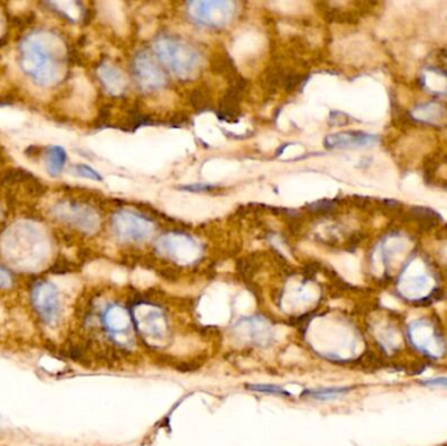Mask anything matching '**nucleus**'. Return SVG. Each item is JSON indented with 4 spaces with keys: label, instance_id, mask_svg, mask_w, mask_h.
<instances>
[{
    "label": "nucleus",
    "instance_id": "4468645a",
    "mask_svg": "<svg viewBox=\"0 0 447 446\" xmlns=\"http://www.w3.org/2000/svg\"><path fill=\"white\" fill-rule=\"evenodd\" d=\"M348 391H350V388H318V390H306L303 396L313 398V399H318V401H330V399L342 397Z\"/></svg>",
    "mask_w": 447,
    "mask_h": 446
},
{
    "label": "nucleus",
    "instance_id": "f03ea898",
    "mask_svg": "<svg viewBox=\"0 0 447 446\" xmlns=\"http://www.w3.org/2000/svg\"><path fill=\"white\" fill-rule=\"evenodd\" d=\"M156 55L171 72L181 79L193 77L200 68V55L188 42L163 36L155 42Z\"/></svg>",
    "mask_w": 447,
    "mask_h": 446
},
{
    "label": "nucleus",
    "instance_id": "1a4fd4ad",
    "mask_svg": "<svg viewBox=\"0 0 447 446\" xmlns=\"http://www.w3.org/2000/svg\"><path fill=\"white\" fill-rule=\"evenodd\" d=\"M378 138L372 134L362 131H344L325 136V146L327 148H364L373 146Z\"/></svg>",
    "mask_w": 447,
    "mask_h": 446
},
{
    "label": "nucleus",
    "instance_id": "7ed1b4c3",
    "mask_svg": "<svg viewBox=\"0 0 447 446\" xmlns=\"http://www.w3.org/2000/svg\"><path fill=\"white\" fill-rule=\"evenodd\" d=\"M188 15L196 23L212 29H220L230 24L237 12L236 3L228 0L191 1L188 6Z\"/></svg>",
    "mask_w": 447,
    "mask_h": 446
},
{
    "label": "nucleus",
    "instance_id": "dca6fc26",
    "mask_svg": "<svg viewBox=\"0 0 447 446\" xmlns=\"http://www.w3.org/2000/svg\"><path fill=\"white\" fill-rule=\"evenodd\" d=\"M75 170L76 173L79 174L82 178H90V180H95V181H101V175L90 166L85 165V164H80V165L75 166Z\"/></svg>",
    "mask_w": 447,
    "mask_h": 446
},
{
    "label": "nucleus",
    "instance_id": "39448f33",
    "mask_svg": "<svg viewBox=\"0 0 447 446\" xmlns=\"http://www.w3.org/2000/svg\"><path fill=\"white\" fill-rule=\"evenodd\" d=\"M33 308L40 315L42 321L53 325L59 317V295L58 290L49 281H40L34 284L31 293Z\"/></svg>",
    "mask_w": 447,
    "mask_h": 446
},
{
    "label": "nucleus",
    "instance_id": "423d86ee",
    "mask_svg": "<svg viewBox=\"0 0 447 446\" xmlns=\"http://www.w3.org/2000/svg\"><path fill=\"white\" fill-rule=\"evenodd\" d=\"M158 249L163 254L179 263H191L200 256V246L186 234L169 233L158 242Z\"/></svg>",
    "mask_w": 447,
    "mask_h": 446
},
{
    "label": "nucleus",
    "instance_id": "f8f14e48",
    "mask_svg": "<svg viewBox=\"0 0 447 446\" xmlns=\"http://www.w3.org/2000/svg\"><path fill=\"white\" fill-rule=\"evenodd\" d=\"M141 329L148 337L161 338L166 332V321L158 310L151 309L141 317Z\"/></svg>",
    "mask_w": 447,
    "mask_h": 446
},
{
    "label": "nucleus",
    "instance_id": "2eb2a0df",
    "mask_svg": "<svg viewBox=\"0 0 447 446\" xmlns=\"http://www.w3.org/2000/svg\"><path fill=\"white\" fill-rule=\"evenodd\" d=\"M252 391H258V393H263V394H275V396H288V393L283 390L281 388H279L276 385H250L249 386Z\"/></svg>",
    "mask_w": 447,
    "mask_h": 446
},
{
    "label": "nucleus",
    "instance_id": "6e6552de",
    "mask_svg": "<svg viewBox=\"0 0 447 446\" xmlns=\"http://www.w3.org/2000/svg\"><path fill=\"white\" fill-rule=\"evenodd\" d=\"M55 215L63 222L72 224L82 231L95 232L98 227V216L93 210L82 205H62L55 208Z\"/></svg>",
    "mask_w": 447,
    "mask_h": 446
},
{
    "label": "nucleus",
    "instance_id": "ddd939ff",
    "mask_svg": "<svg viewBox=\"0 0 447 446\" xmlns=\"http://www.w3.org/2000/svg\"><path fill=\"white\" fill-rule=\"evenodd\" d=\"M45 161H46L48 172L51 175L57 177V175L62 173V170H63V168L65 165V161H67V155H65V149L59 147V146L49 147L48 151H46V155H45Z\"/></svg>",
    "mask_w": 447,
    "mask_h": 446
},
{
    "label": "nucleus",
    "instance_id": "0eeeda50",
    "mask_svg": "<svg viewBox=\"0 0 447 446\" xmlns=\"http://www.w3.org/2000/svg\"><path fill=\"white\" fill-rule=\"evenodd\" d=\"M134 74L144 91L160 89L165 84V76L161 70L146 53H139L134 59Z\"/></svg>",
    "mask_w": 447,
    "mask_h": 446
},
{
    "label": "nucleus",
    "instance_id": "20e7f679",
    "mask_svg": "<svg viewBox=\"0 0 447 446\" xmlns=\"http://www.w3.org/2000/svg\"><path fill=\"white\" fill-rule=\"evenodd\" d=\"M113 228L121 240L132 242L146 240L155 229L152 222L131 211L117 212L113 217Z\"/></svg>",
    "mask_w": 447,
    "mask_h": 446
},
{
    "label": "nucleus",
    "instance_id": "9b49d317",
    "mask_svg": "<svg viewBox=\"0 0 447 446\" xmlns=\"http://www.w3.org/2000/svg\"><path fill=\"white\" fill-rule=\"evenodd\" d=\"M98 76L107 92H110L112 94H121L124 91L126 82L122 72L113 65L104 63L98 68Z\"/></svg>",
    "mask_w": 447,
    "mask_h": 446
},
{
    "label": "nucleus",
    "instance_id": "9d476101",
    "mask_svg": "<svg viewBox=\"0 0 447 446\" xmlns=\"http://www.w3.org/2000/svg\"><path fill=\"white\" fill-rule=\"evenodd\" d=\"M131 315L124 308L119 305L109 306L102 315V323L106 330L113 335H122L130 330Z\"/></svg>",
    "mask_w": 447,
    "mask_h": 446
},
{
    "label": "nucleus",
    "instance_id": "f257e3e1",
    "mask_svg": "<svg viewBox=\"0 0 447 446\" xmlns=\"http://www.w3.org/2000/svg\"><path fill=\"white\" fill-rule=\"evenodd\" d=\"M20 65L36 83L49 85L58 77L55 55L40 34H32L21 43Z\"/></svg>",
    "mask_w": 447,
    "mask_h": 446
},
{
    "label": "nucleus",
    "instance_id": "f3484780",
    "mask_svg": "<svg viewBox=\"0 0 447 446\" xmlns=\"http://www.w3.org/2000/svg\"><path fill=\"white\" fill-rule=\"evenodd\" d=\"M11 283H12V278H11L9 271H6L4 268L0 267V288H9Z\"/></svg>",
    "mask_w": 447,
    "mask_h": 446
}]
</instances>
